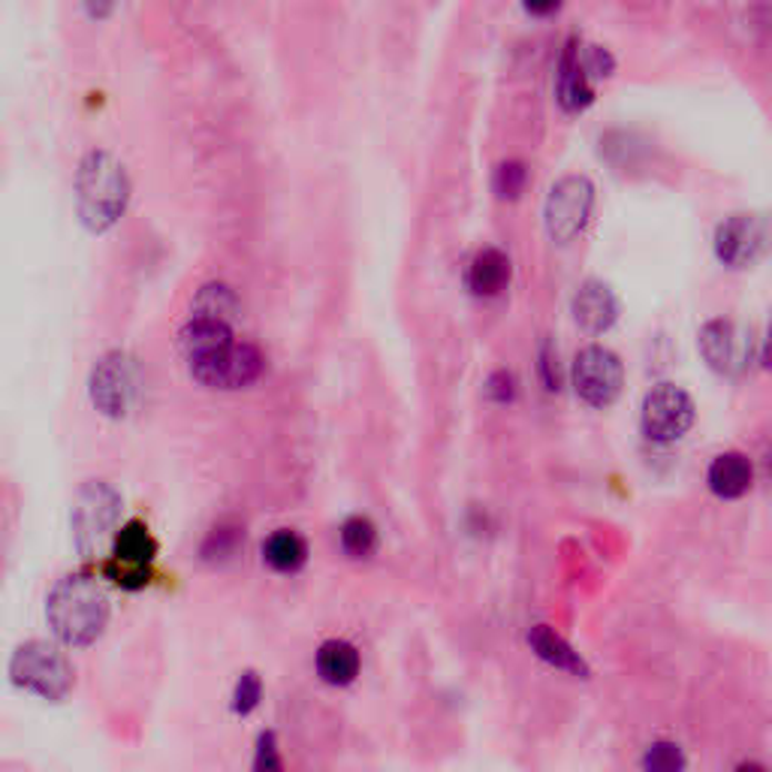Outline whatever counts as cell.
Instances as JSON below:
<instances>
[{
    "label": "cell",
    "instance_id": "1",
    "mask_svg": "<svg viewBox=\"0 0 772 772\" xmlns=\"http://www.w3.org/2000/svg\"><path fill=\"white\" fill-rule=\"evenodd\" d=\"M45 619L52 624L54 637L61 643L82 649L91 646L106 631L109 622V595L106 589L91 577H64L54 582L45 601Z\"/></svg>",
    "mask_w": 772,
    "mask_h": 772
},
{
    "label": "cell",
    "instance_id": "2",
    "mask_svg": "<svg viewBox=\"0 0 772 772\" xmlns=\"http://www.w3.org/2000/svg\"><path fill=\"white\" fill-rule=\"evenodd\" d=\"M130 200V179L109 151H88L75 170V212L91 233L119 224Z\"/></svg>",
    "mask_w": 772,
    "mask_h": 772
},
{
    "label": "cell",
    "instance_id": "3",
    "mask_svg": "<svg viewBox=\"0 0 772 772\" xmlns=\"http://www.w3.org/2000/svg\"><path fill=\"white\" fill-rule=\"evenodd\" d=\"M10 679L12 685L58 703L73 691L75 673L70 658L58 646L45 643V640H31V643H22L12 652Z\"/></svg>",
    "mask_w": 772,
    "mask_h": 772
},
{
    "label": "cell",
    "instance_id": "4",
    "mask_svg": "<svg viewBox=\"0 0 772 772\" xmlns=\"http://www.w3.org/2000/svg\"><path fill=\"white\" fill-rule=\"evenodd\" d=\"M73 540L85 558H96L106 544L115 540L121 519L119 492L103 480H88L79 486L73 501Z\"/></svg>",
    "mask_w": 772,
    "mask_h": 772
},
{
    "label": "cell",
    "instance_id": "5",
    "mask_svg": "<svg viewBox=\"0 0 772 772\" xmlns=\"http://www.w3.org/2000/svg\"><path fill=\"white\" fill-rule=\"evenodd\" d=\"M88 393L100 414L106 417H128L136 393H140V365L124 351H109L100 356L88 380Z\"/></svg>",
    "mask_w": 772,
    "mask_h": 772
},
{
    "label": "cell",
    "instance_id": "6",
    "mask_svg": "<svg viewBox=\"0 0 772 772\" xmlns=\"http://www.w3.org/2000/svg\"><path fill=\"white\" fill-rule=\"evenodd\" d=\"M591 205H595V184L586 175H565L552 184L547 196V233L556 242H570L589 224Z\"/></svg>",
    "mask_w": 772,
    "mask_h": 772
},
{
    "label": "cell",
    "instance_id": "7",
    "mask_svg": "<svg viewBox=\"0 0 772 772\" xmlns=\"http://www.w3.org/2000/svg\"><path fill=\"white\" fill-rule=\"evenodd\" d=\"M624 384L622 359L601 347V344H589L582 347L573 359V386L577 396L582 402H589L591 408H607L612 405Z\"/></svg>",
    "mask_w": 772,
    "mask_h": 772
},
{
    "label": "cell",
    "instance_id": "8",
    "mask_svg": "<svg viewBox=\"0 0 772 772\" xmlns=\"http://www.w3.org/2000/svg\"><path fill=\"white\" fill-rule=\"evenodd\" d=\"M640 426H643L646 438L658 440V444L679 440L694 426V402L685 389L673 384L654 386L652 393L643 398Z\"/></svg>",
    "mask_w": 772,
    "mask_h": 772
},
{
    "label": "cell",
    "instance_id": "9",
    "mask_svg": "<svg viewBox=\"0 0 772 772\" xmlns=\"http://www.w3.org/2000/svg\"><path fill=\"white\" fill-rule=\"evenodd\" d=\"M154 556H158V544H154L149 526L133 519L128 526H121L115 540H112V558H109L106 573L124 589H142L151 577Z\"/></svg>",
    "mask_w": 772,
    "mask_h": 772
},
{
    "label": "cell",
    "instance_id": "10",
    "mask_svg": "<svg viewBox=\"0 0 772 772\" xmlns=\"http://www.w3.org/2000/svg\"><path fill=\"white\" fill-rule=\"evenodd\" d=\"M263 372V356L254 344L233 342L224 351L191 363V375L212 389H242Z\"/></svg>",
    "mask_w": 772,
    "mask_h": 772
},
{
    "label": "cell",
    "instance_id": "11",
    "mask_svg": "<svg viewBox=\"0 0 772 772\" xmlns=\"http://www.w3.org/2000/svg\"><path fill=\"white\" fill-rule=\"evenodd\" d=\"M772 242L770 221L761 215H733L715 233V254L728 266H751L766 254Z\"/></svg>",
    "mask_w": 772,
    "mask_h": 772
},
{
    "label": "cell",
    "instance_id": "12",
    "mask_svg": "<svg viewBox=\"0 0 772 772\" xmlns=\"http://www.w3.org/2000/svg\"><path fill=\"white\" fill-rule=\"evenodd\" d=\"M700 351L721 375H740L749 365L751 338L733 321H709L700 329Z\"/></svg>",
    "mask_w": 772,
    "mask_h": 772
},
{
    "label": "cell",
    "instance_id": "13",
    "mask_svg": "<svg viewBox=\"0 0 772 772\" xmlns=\"http://www.w3.org/2000/svg\"><path fill=\"white\" fill-rule=\"evenodd\" d=\"M573 317L586 333H603L619 317V299L610 284L603 281H586L573 296Z\"/></svg>",
    "mask_w": 772,
    "mask_h": 772
},
{
    "label": "cell",
    "instance_id": "14",
    "mask_svg": "<svg viewBox=\"0 0 772 772\" xmlns=\"http://www.w3.org/2000/svg\"><path fill=\"white\" fill-rule=\"evenodd\" d=\"M233 342L236 338H233L230 323L215 321V317H191L182 326V333H179V347H182L187 363H196L203 356L217 354V351H224Z\"/></svg>",
    "mask_w": 772,
    "mask_h": 772
},
{
    "label": "cell",
    "instance_id": "15",
    "mask_svg": "<svg viewBox=\"0 0 772 772\" xmlns=\"http://www.w3.org/2000/svg\"><path fill=\"white\" fill-rule=\"evenodd\" d=\"M591 75L582 64V52H579L577 40H570L561 52V64H558V100L561 106L577 112V109H586L595 100V88L589 82Z\"/></svg>",
    "mask_w": 772,
    "mask_h": 772
},
{
    "label": "cell",
    "instance_id": "16",
    "mask_svg": "<svg viewBox=\"0 0 772 772\" xmlns=\"http://www.w3.org/2000/svg\"><path fill=\"white\" fill-rule=\"evenodd\" d=\"M754 468L742 453H721L712 459L707 474V482L719 498H742L751 489Z\"/></svg>",
    "mask_w": 772,
    "mask_h": 772
},
{
    "label": "cell",
    "instance_id": "17",
    "mask_svg": "<svg viewBox=\"0 0 772 772\" xmlns=\"http://www.w3.org/2000/svg\"><path fill=\"white\" fill-rule=\"evenodd\" d=\"M317 673L326 685H351L359 676V652L347 640H326L317 649Z\"/></svg>",
    "mask_w": 772,
    "mask_h": 772
},
{
    "label": "cell",
    "instance_id": "18",
    "mask_svg": "<svg viewBox=\"0 0 772 772\" xmlns=\"http://www.w3.org/2000/svg\"><path fill=\"white\" fill-rule=\"evenodd\" d=\"M510 281V260L498 247H482L468 266V287L477 296H495L501 293Z\"/></svg>",
    "mask_w": 772,
    "mask_h": 772
},
{
    "label": "cell",
    "instance_id": "19",
    "mask_svg": "<svg viewBox=\"0 0 772 772\" xmlns=\"http://www.w3.org/2000/svg\"><path fill=\"white\" fill-rule=\"evenodd\" d=\"M528 643H531V649H535V654L540 658V661H547V664H552L556 670L589 676V667H586V661L579 658V652H573L568 640H565V637H558L549 624H537V628H531V633H528Z\"/></svg>",
    "mask_w": 772,
    "mask_h": 772
},
{
    "label": "cell",
    "instance_id": "20",
    "mask_svg": "<svg viewBox=\"0 0 772 772\" xmlns=\"http://www.w3.org/2000/svg\"><path fill=\"white\" fill-rule=\"evenodd\" d=\"M263 558H266L268 568H275L278 573H296L305 565V558H308V547H305V540L296 531L278 528L263 544Z\"/></svg>",
    "mask_w": 772,
    "mask_h": 772
},
{
    "label": "cell",
    "instance_id": "21",
    "mask_svg": "<svg viewBox=\"0 0 772 772\" xmlns=\"http://www.w3.org/2000/svg\"><path fill=\"white\" fill-rule=\"evenodd\" d=\"M236 312L238 302L226 284H205L193 302V317H215V321L230 323V317H236Z\"/></svg>",
    "mask_w": 772,
    "mask_h": 772
},
{
    "label": "cell",
    "instance_id": "22",
    "mask_svg": "<svg viewBox=\"0 0 772 772\" xmlns=\"http://www.w3.org/2000/svg\"><path fill=\"white\" fill-rule=\"evenodd\" d=\"M342 549L351 558H368L377 549V528L365 516H351L342 526Z\"/></svg>",
    "mask_w": 772,
    "mask_h": 772
},
{
    "label": "cell",
    "instance_id": "23",
    "mask_svg": "<svg viewBox=\"0 0 772 772\" xmlns=\"http://www.w3.org/2000/svg\"><path fill=\"white\" fill-rule=\"evenodd\" d=\"M643 772H685V751L670 740L652 742L643 754Z\"/></svg>",
    "mask_w": 772,
    "mask_h": 772
},
{
    "label": "cell",
    "instance_id": "24",
    "mask_svg": "<svg viewBox=\"0 0 772 772\" xmlns=\"http://www.w3.org/2000/svg\"><path fill=\"white\" fill-rule=\"evenodd\" d=\"M526 179L528 172L519 161L501 163V166L495 170V193H498L501 200H516V196L522 193V187H526Z\"/></svg>",
    "mask_w": 772,
    "mask_h": 772
},
{
    "label": "cell",
    "instance_id": "25",
    "mask_svg": "<svg viewBox=\"0 0 772 772\" xmlns=\"http://www.w3.org/2000/svg\"><path fill=\"white\" fill-rule=\"evenodd\" d=\"M260 694H263V685H260V676L254 670H245L238 676L236 691H233V712L236 715H251L260 703Z\"/></svg>",
    "mask_w": 772,
    "mask_h": 772
},
{
    "label": "cell",
    "instance_id": "26",
    "mask_svg": "<svg viewBox=\"0 0 772 772\" xmlns=\"http://www.w3.org/2000/svg\"><path fill=\"white\" fill-rule=\"evenodd\" d=\"M251 772H284V761H281L278 740H275V733H272V730H266V733H260L257 754H254V770H251Z\"/></svg>",
    "mask_w": 772,
    "mask_h": 772
},
{
    "label": "cell",
    "instance_id": "27",
    "mask_svg": "<svg viewBox=\"0 0 772 772\" xmlns=\"http://www.w3.org/2000/svg\"><path fill=\"white\" fill-rule=\"evenodd\" d=\"M540 372L549 389H558V354H552L549 347H544V356H540Z\"/></svg>",
    "mask_w": 772,
    "mask_h": 772
},
{
    "label": "cell",
    "instance_id": "28",
    "mask_svg": "<svg viewBox=\"0 0 772 772\" xmlns=\"http://www.w3.org/2000/svg\"><path fill=\"white\" fill-rule=\"evenodd\" d=\"M733 772H770V770H766V766H761V763L745 761V763H740V766H737Z\"/></svg>",
    "mask_w": 772,
    "mask_h": 772
},
{
    "label": "cell",
    "instance_id": "29",
    "mask_svg": "<svg viewBox=\"0 0 772 772\" xmlns=\"http://www.w3.org/2000/svg\"><path fill=\"white\" fill-rule=\"evenodd\" d=\"M763 359H766V365H772V323H770V338H766V351H763Z\"/></svg>",
    "mask_w": 772,
    "mask_h": 772
}]
</instances>
